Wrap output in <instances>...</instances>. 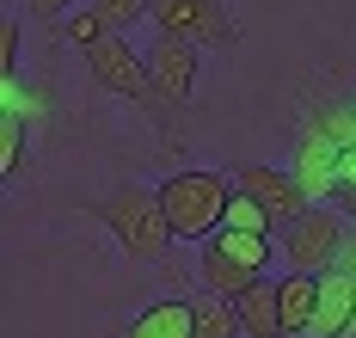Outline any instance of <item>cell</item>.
<instances>
[{"instance_id": "1", "label": "cell", "mask_w": 356, "mask_h": 338, "mask_svg": "<svg viewBox=\"0 0 356 338\" xmlns=\"http://www.w3.org/2000/svg\"><path fill=\"white\" fill-rule=\"evenodd\" d=\"M86 74H92V86H105V92H117L123 105H136V111L166 136L160 148H178V136H184V105H172V99L154 86L147 56H142L129 38H117V31H111L105 43H92V49H86Z\"/></svg>"}, {"instance_id": "2", "label": "cell", "mask_w": 356, "mask_h": 338, "mask_svg": "<svg viewBox=\"0 0 356 338\" xmlns=\"http://www.w3.org/2000/svg\"><path fill=\"white\" fill-rule=\"evenodd\" d=\"M80 216H92V222H105L117 234V246H123V259L136 264H154L166 259V246H172V222H166V203H160V185H117L111 197L99 203H80Z\"/></svg>"}, {"instance_id": "3", "label": "cell", "mask_w": 356, "mask_h": 338, "mask_svg": "<svg viewBox=\"0 0 356 338\" xmlns=\"http://www.w3.org/2000/svg\"><path fill=\"white\" fill-rule=\"evenodd\" d=\"M227 197H234V179L227 172H209V166H184L160 185V203H166V222H172V240H209L221 216H227Z\"/></svg>"}, {"instance_id": "4", "label": "cell", "mask_w": 356, "mask_h": 338, "mask_svg": "<svg viewBox=\"0 0 356 338\" xmlns=\"http://www.w3.org/2000/svg\"><path fill=\"white\" fill-rule=\"evenodd\" d=\"M344 240H350V227H344V209H325V203H314L307 216H295V222L277 227V252L289 259V271H314V277L338 264Z\"/></svg>"}, {"instance_id": "5", "label": "cell", "mask_w": 356, "mask_h": 338, "mask_svg": "<svg viewBox=\"0 0 356 338\" xmlns=\"http://www.w3.org/2000/svg\"><path fill=\"white\" fill-rule=\"evenodd\" d=\"M154 25L197 43V49H234L240 43V25H234L227 0H154Z\"/></svg>"}, {"instance_id": "6", "label": "cell", "mask_w": 356, "mask_h": 338, "mask_svg": "<svg viewBox=\"0 0 356 338\" xmlns=\"http://www.w3.org/2000/svg\"><path fill=\"white\" fill-rule=\"evenodd\" d=\"M227 179H234V191H246V197H258V203H264V209L277 216V227L314 209V197L301 191V179H295L289 166H264V160H246V166H234Z\"/></svg>"}, {"instance_id": "7", "label": "cell", "mask_w": 356, "mask_h": 338, "mask_svg": "<svg viewBox=\"0 0 356 338\" xmlns=\"http://www.w3.org/2000/svg\"><path fill=\"white\" fill-rule=\"evenodd\" d=\"M197 68H203V49H197V43L172 38V31H160V38L147 43V74H154V86H160L172 105H184V111H191V86H197Z\"/></svg>"}, {"instance_id": "8", "label": "cell", "mask_w": 356, "mask_h": 338, "mask_svg": "<svg viewBox=\"0 0 356 338\" xmlns=\"http://www.w3.org/2000/svg\"><path fill=\"white\" fill-rule=\"evenodd\" d=\"M289 172L301 179V191L325 203V197H338V148L325 142V129L307 117L301 123V136H295V160H289Z\"/></svg>"}, {"instance_id": "9", "label": "cell", "mask_w": 356, "mask_h": 338, "mask_svg": "<svg viewBox=\"0 0 356 338\" xmlns=\"http://www.w3.org/2000/svg\"><path fill=\"white\" fill-rule=\"evenodd\" d=\"M350 320H356V283L344 271H320V307H314L307 338H344Z\"/></svg>"}, {"instance_id": "10", "label": "cell", "mask_w": 356, "mask_h": 338, "mask_svg": "<svg viewBox=\"0 0 356 338\" xmlns=\"http://www.w3.org/2000/svg\"><path fill=\"white\" fill-rule=\"evenodd\" d=\"M123 338H197V301H147L142 314L123 326Z\"/></svg>"}, {"instance_id": "11", "label": "cell", "mask_w": 356, "mask_h": 338, "mask_svg": "<svg viewBox=\"0 0 356 338\" xmlns=\"http://www.w3.org/2000/svg\"><path fill=\"white\" fill-rule=\"evenodd\" d=\"M240 326H246V338H283V289H277V277H258L240 296Z\"/></svg>"}, {"instance_id": "12", "label": "cell", "mask_w": 356, "mask_h": 338, "mask_svg": "<svg viewBox=\"0 0 356 338\" xmlns=\"http://www.w3.org/2000/svg\"><path fill=\"white\" fill-rule=\"evenodd\" d=\"M277 289H283V338H307L314 307H320V277L314 271H289V277H277Z\"/></svg>"}, {"instance_id": "13", "label": "cell", "mask_w": 356, "mask_h": 338, "mask_svg": "<svg viewBox=\"0 0 356 338\" xmlns=\"http://www.w3.org/2000/svg\"><path fill=\"white\" fill-rule=\"evenodd\" d=\"M209 246H215V252H227L234 264H246L252 277H264V271H270V259H277V234H240V227H215Z\"/></svg>"}, {"instance_id": "14", "label": "cell", "mask_w": 356, "mask_h": 338, "mask_svg": "<svg viewBox=\"0 0 356 338\" xmlns=\"http://www.w3.org/2000/svg\"><path fill=\"white\" fill-rule=\"evenodd\" d=\"M197 264H203V289H209V296H221V301H234V307H240V296L258 283L246 264H234L227 252H215L209 240H203V259H197Z\"/></svg>"}, {"instance_id": "15", "label": "cell", "mask_w": 356, "mask_h": 338, "mask_svg": "<svg viewBox=\"0 0 356 338\" xmlns=\"http://www.w3.org/2000/svg\"><path fill=\"white\" fill-rule=\"evenodd\" d=\"M197 338H246L240 307L221 301V296H197Z\"/></svg>"}, {"instance_id": "16", "label": "cell", "mask_w": 356, "mask_h": 338, "mask_svg": "<svg viewBox=\"0 0 356 338\" xmlns=\"http://www.w3.org/2000/svg\"><path fill=\"white\" fill-rule=\"evenodd\" d=\"M307 117L325 129V142L338 154H356V105H307Z\"/></svg>"}, {"instance_id": "17", "label": "cell", "mask_w": 356, "mask_h": 338, "mask_svg": "<svg viewBox=\"0 0 356 338\" xmlns=\"http://www.w3.org/2000/svg\"><path fill=\"white\" fill-rule=\"evenodd\" d=\"M221 227H240V234H277V216H270L258 197L234 191V197H227V216H221Z\"/></svg>"}, {"instance_id": "18", "label": "cell", "mask_w": 356, "mask_h": 338, "mask_svg": "<svg viewBox=\"0 0 356 338\" xmlns=\"http://www.w3.org/2000/svg\"><path fill=\"white\" fill-rule=\"evenodd\" d=\"M0 111L19 117V123L49 117V92H37V86H25V80H0Z\"/></svg>"}, {"instance_id": "19", "label": "cell", "mask_w": 356, "mask_h": 338, "mask_svg": "<svg viewBox=\"0 0 356 338\" xmlns=\"http://www.w3.org/2000/svg\"><path fill=\"white\" fill-rule=\"evenodd\" d=\"M56 31H62V43H74L80 56H86L92 43H105V38H111V25L99 19V13H92V6H86V13H68V19L56 25Z\"/></svg>"}, {"instance_id": "20", "label": "cell", "mask_w": 356, "mask_h": 338, "mask_svg": "<svg viewBox=\"0 0 356 338\" xmlns=\"http://www.w3.org/2000/svg\"><path fill=\"white\" fill-rule=\"evenodd\" d=\"M19 166H25V123L0 111V179L13 185V179H19Z\"/></svg>"}, {"instance_id": "21", "label": "cell", "mask_w": 356, "mask_h": 338, "mask_svg": "<svg viewBox=\"0 0 356 338\" xmlns=\"http://www.w3.org/2000/svg\"><path fill=\"white\" fill-rule=\"evenodd\" d=\"M92 13L105 19L117 38H123V31H129V25L142 19V13H154V0H92Z\"/></svg>"}, {"instance_id": "22", "label": "cell", "mask_w": 356, "mask_h": 338, "mask_svg": "<svg viewBox=\"0 0 356 338\" xmlns=\"http://www.w3.org/2000/svg\"><path fill=\"white\" fill-rule=\"evenodd\" d=\"M0 80H19V25H0Z\"/></svg>"}, {"instance_id": "23", "label": "cell", "mask_w": 356, "mask_h": 338, "mask_svg": "<svg viewBox=\"0 0 356 338\" xmlns=\"http://www.w3.org/2000/svg\"><path fill=\"white\" fill-rule=\"evenodd\" d=\"M68 6H74V0H31V13L43 19V25H62V19H68Z\"/></svg>"}, {"instance_id": "24", "label": "cell", "mask_w": 356, "mask_h": 338, "mask_svg": "<svg viewBox=\"0 0 356 338\" xmlns=\"http://www.w3.org/2000/svg\"><path fill=\"white\" fill-rule=\"evenodd\" d=\"M332 271H344V277L356 283V240H344V252H338V264H332Z\"/></svg>"}, {"instance_id": "25", "label": "cell", "mask_w": 356, "mask_h": 338, "mask_svg": "<svg viewBox=\"0 0 356 338\" xmlns=\"http://www.w3.org/2000/svg\"><path fill=\"white\" fill-rule=\"evenodd\" d=\"M338 185H356V154H338Z\"/></svg>"}, {"instance_id": "26", "label": "cell", "mask_w": 356, "mask_h": 338, "mask_svg": "<svg viewBox=\"0 0 356 338\" xmlns=\"http://www.w3.org/2000/svg\"><path fill=\"white\" fill-rule=\"evenodd\" d=\"M338 209H344V216L356 222V185H338Z\"/></svg>"}, {"instance_id": "27", "label": "cell", "mask_w": 356, "mask_h": 338, "mask_svg": "<svg viewBox=\"0 0 356 338\" xmlns=\"http://www.w3.org/2000/svg\"><path fill=\"white\" fill-rule=\"evenodd\" d=\"M344 338H356V320H350V332H344Z\"/></svg>"}, {"instance_id": "28", "label": "cell", "mask_w": 356, "mask_h": 338, "mask_svg": "<svg viewBox=\"0 0 356 338\" xmlns=\"http://www.w3.org/2000/svg\"><path fill=\"white\" fill-rule=\"evenodd\" d=\"M350 240H356V222H350Z\"/></svg>"}, {"instance_id": "29", "label": "cell", "mask_w": 356, "mask_h": 338, "mask_svg": "<svg viewBox=\"0 0 356 338\" xmlns=\"http://www.w3.org/2000/svg\"><path fill=\"white\" fill-rule=\"evenodd\" d=\"M350 105H356V99H350Z\"/></svg>"}]
</instances>
